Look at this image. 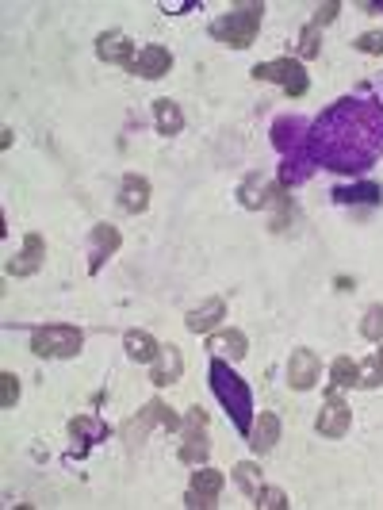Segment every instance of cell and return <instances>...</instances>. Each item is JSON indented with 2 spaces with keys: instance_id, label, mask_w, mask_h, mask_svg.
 <instances>
[{
  "instance_id": "d6986e66",
  "label": "cell",
  "mask_w": 383,
  "mask_h": 510,
  "mask_svg": "<svg viewBox=\"0 0 383 510\" xmlns=\"http://www.w3.org/2000/svg\"><path fill=\"white\" fill-rule=\"evenodd\" d=\"M123 350H126V357L138 361V364H154L157 353H161V342L150 331H126L123 334Z\"/></svg>"
},
{
  "instance_id": "cb8c5ba5",
  "label": "cell",
  "mask_w": 383,
  "mask_h": 510,
  "mask_svg": "<svg viewBox=\"0 0 383 510\" xmlns=\"http://www.w3.org/2000/svg\"><path fill=\"white\" fill-rule=\"evenodd\" d=\"M379 384H383V361H379V353H372V357H364V361H360V376H357V388L372 392V388H379Z\"/></svg>"
},
{
  "instance_id": "9a60e30c",
  "label": "cell",
  "mask_w": 383,
  "mask_h": 510,
  "mask_svg": "<svg viewBox=\"0 0 383 510\" xmlns=\"http://www.w3.org/2000/svg\"><path fill=\"white\" fill-rule=\"evenodd\" d=\"M246 437H249V449L257 453V457H265V453H272L277 442H280V418L272 411H261L257 418H253V426H249Z\"/></svg>"
},
{
  "instance_id": "7a4b0ae2",
  "label": "cell",
  "mask_w": 383,
  "mask_h": 510,
  "mask_svg": "<svg viewBox=\"0 0 383 510\" xmlns=\"http://www.w3.org/2000/svg\"><path fill=\"white\" fill-rule=\"evenodd\" d=\"M261 20H265V5L261 0H246V5H234L230 12L218 15V20L211 24V35L230 50H246V46H253V39H257Z\"/></svg>"
},
{
  "instance_id": "484cf974",
  "label": "cell",
  "mask_w": 383,
  "mask_h": 510,
  "mask_svg": "<svg viewBox=\"0 0 383 510\" xmlns=\"http://www.w3.org/2000/svg\"><path fill=\"white\" fill-rule=\"evenodd\" d=\"M234 480H238V487L246 491V495H257V487H261V468L253 464V461H242V464H234Z\"/></svg>"
},
{
  "instance_id": "44dd1931",
  "label": "cell",
  "mask_w": 383,
  "mask_h": 510,
  "mask_svg": "<svg viewBox=\"0 0 383 510\" xmlns=\"http://www.w3.org/2000/svg\"><path fill=\"white\" fill-rule=\"evenodd\" d=\"M154 123H157V135L173 138V135L185 131V112H180V104H176V100L161 97V100H154Z\"/></svg>"
},
{
  "instance_id": "1f68e13d",
  "label": "cell",
  "mask_w": 383,
  "mask_h": 510,
  "mask_svg": "<svg viewBox=\"0 0 383 510\" xmlns=\"http://www.w3.org/2000/svg\"><path fill=\"white\" fill-rule=\"evenodd\" d=\"M338 12H341V5H338V0H326V5H318L315 8V20H311V27H326V24H334L338 20Z\"/></svg>"
},
{
  "instance_id": "e0dca14e",
  "label": "cell",
  "mask_w": 383,
  "mask_h": 510,
  "mask_svg": "<svg viewBox=\"0 0 383 510\" xmlns=\"http://www.w3.org/2000/svg\"><path fill=\"white\" fill-rule=\"evenodd\" d=\"M207 350L215 353V357H223V361H230V364H238L246 353H249V338L242 334V331H211V338H207Z\"/></svg>"
},
{
  "instance_id": "7402d4cb",
  "label": "cell",
  "mask_w": 383,
  "mask_h": 510,
  "mask_svg": "<svg viewBox=\"0 0 383 510\" xmlns=\"http://www.w3.org/2000/svg\"><path fill=\"white\" fill-rule=\"evenodd\" d=\"M69 434H73V442H85V449H88V445L100 442V437L107 434V426L100 423L96 414H77V418L69 423Z\"/></svg>"
},
{
  "instance_id": "ffe728a7",
  "label": "cell",
  "mask_w": 383,
  "mask_h": 510,
  "mask_svg": "<svg viewBox=\"0 0 383 510\" xmlns=\"http://www.w3.org/2000/svg\"><path fill=\"white\" fill-rule=\"evenodd\" d=\"M277 192H280V185H265V177L261 173H253V177H246V185H242V208H249V211H261V208H268L272 199H277Z\"/></svg>"
},
{
  "instance_id": "d6a6232c",
  "label": "cell",
  "mask_w": 383,
  "mask_h": 510,
  "mask_svg": "<svg viewBox=\"0 0 383 510\" xmlns=\"http://www.w3.org/2000/svg\"><path fill=\"white\" fill-rule=\"evenodd\" d=\"M0 146H5V150L12 146V127H5V131H0Z\"/></svg>"
},
{
  "instance_id": "6da1fadb",
  "label": "cell",
  "mask_w": 383,
  "mask_h": 510,
  "mask_svg": "<svg viewBox=\"0 0 383 510\" xmlns=\"http://www.w3.org/2000/svg\"><path fill=\"white\" fill-rule=\"evenodd\" d=\"M211 388L218 395V403H223L234 414V426H238L242 434H249V426H253V395H249V384L230 369L223 357L211 361Z\"/></svg>"
},
{
  "instance_id": "d4e9b609",
  "label": "cell",
  "mask_w": 383,
  "mask_h": 510,
  "mask_svg": "<svg viewBox=\"0 0 383 510\" xmlns=\"http://www.w3.org/2000/svg\"><path fill=\"white\" fill-rule=\"evenodd\" d=\"M360 338L364 342H383V303H372L368 311H364V319H360Z\"/></svg>"
},
{
  "instance_id": "9c48e42d",
  "label": "cell",
  "mask_w": 383,
  "mask_h": 510,
  "mask_svg": "<svg viewBox=\"0 0 383 510\" xmlns=\"http://www.w3.org/2000/svg\"><path fill=\"white\" fill-rule=\"evenodd\" d=\"M223 472L218 468H199V472H192V484H188V495H185V506L188 510H211V506H218L215 499H218V491H223Z\"/></svg>"
},
{
  "instance_id": "836d02e7",
  "label": "cell",
  "mask_w": 383,
  "mask_h": 510,
  "mask_svg": "<svg viewBox=\"0 0 383 510\" xmlns=\"http://www.w3.org/2000/svg\"><path fill=\"white\" fill-rule=\"evenodd\" d=\"M376 353H379V361H383V342H379V350H376Z\"/></svg>"
},
{
  "instance_id": "603a6c76",
  "label": "cell",
  "mask_w": 383,
  "mask_h": 510,
  "mask_svg": "<svg viewBox=\"0 0 383 510\" xmlns=\"http://www.w3.org/2000/svg\"><path fill=\"white\" fill-rule=\"evenodd\" d=\"M330 376H334V388H357V376H360V364L353 357H338L330 364Z\"/></svg>"
},
{
  "instance_id": "4dcf8cb0",
  "label": "cell",
  "mask_w": 383,
  "mask_h": 510,
  "mask_svg": "<svg viewBox=\"0 0 383 510\" xmlns=\"http://www.w3.org/2000/svg\"><path fill=\"white\" fill-rule=\"evenodd\" d=\"M360 54H372V58H379L383 54V31H364L357 35V43H353Z\"/></svg>"
},
{
  "instance_id": "83f0119b",
  "label": "cell",
  "mask_w": 383,
  "mask_h": 510,
  "mask_svg": "<svg viewBox=\"0 0 383 510\" xmlns=\"http://www.w3.org/2000/svg\"><path fill=\"white\" fill-rule=\"evenodd\" d=\"M20 403V376L15 372H0V407L12 411Z\"/></svg>"
},
{
  "instance_id": "4316f807",
  "label": "cell",
  "mask_w": 383,
  "mask_h": 510,
  "mask_svg": "<svg viewBox=\"0 0 383 510\" xmlns=\"http://www.w3.org/2000/svg\"><path fill=\"white\" fill-rule=\"evenodd\" d=\"M253 499H257V503H253L257 510H287V506H291L280 487H265V484L257 487V495H253Z\"/></svg>"
},
{
  "instance_id": "52a82bcc",
  "label": "cell",
  "mask_w": 383,
  "mask_h": 510,
  "mask_svg": "<svg viewBox=\"0 0 383 510\" xmlns=\"http://www.w3.org/2000/svg\"><path fill=\"white\" fill-rule=\"evenodd\" d=\"M43 261H46V239L39 230H27L20 253L5 261V272H8V277H15V280H24V277H35V272L43 269Z\"/></svg>"
},
{
  "instance_id": "8fae6325",
  "label": "cell",
  "mask_w": 383,
  "mask_h": 510,
  "mask_svg": "<svg viewBox=\"0 0 383 510\" xmlns=\"http://www.w3.org/2000/svg\"><path fill=\"white\" fill-rule=\"evenodd\" d=\"M322 376V361L315 350H291L287 357V384L296 392H311Z\"/></svg>"
},
{
  "instance_id": "f1b7e54d",
  "label": "cell",
  "mask_w": 383,
  "mask_h": 510,
  "mask_svg": "<svg viewBox=\"0 0 383 510\" xmlns=\"http://www.w3.org/2000/svg\"><path fill=\"white\" fill-rule=\"evenodd\" d=\"M341 204H353V199H368V204H379V189L376 185H360V189H338L334 192Z\"/></svg>"
},
{
  "instance_id": "2e32d148",
  "label": "cell",
  "mask_w": 383,
  "mask_h": 510,
  "mask_svg": "<svg viewBox=\"0 0 383 510\" xmlns=\"http://www.w3.org/2000/svg\"><path fill=\"white\" fill-rule=\"evenodd\" d=\"M119 208L126 215H142L146 208H150V180H146L142 173H126L123 185H119Z\"/></svg>"
},
{
  "instance_id": "ac0fdd59",
  "label": "cell",
  "mask_w": 383,
  "mask_h": 510,
  "mask_svg": "<svg viewBox=\"0 0 383 510\" xmlns=\"http://www.w3.org/2000/svg\"><path fill=\"white\" fill-rule=\"evenodd\" d=\"M227 319V303L218 300V296H211L204 307H196V311H188V319H185V326L192 334H211L218 322Z\"/></svg>"
},
{
  "instance_id": "8992f818",
  "label": "cell",
  "mask_w": 383,
  "mask_h": 510,
  "mask_svg": "<svg viewBox=\"0 0 383 510\" xmlns=\"http://www.w3.org/2000/svg\"><path fill=\"white\" fill-rule=\"evenodd\" d=\"M207 453H211V442H207V411L204 407H192L185 414V426H180V464H192L199 468L207 461Z\"/></svg>"
},
{
  "instance_id": "30bf717a",
  "label": "cell",
  "mask_w": 383,
  "mask_h": 510,
  "mask_svg": "<svg viewBox=\"0 0 383 510\" xmlns=\"http://www.w3.org/2000/svg\"><path fill=\"white\" fill-rule=\"evenodd\" d=\"M119 246H123V234H119V227H112V223H96L93 230H88V272H96L104 269V261L112 258V253H119Z\"/></svg>"
},
{
  "instance_id": "ba28073f",
  "label": "cell",
  "mask_w": 383,
  "mask_h": 510,
  "mask_svg": "<svg viewBox=\"0 0 383 510\" xmlns=\"http://www.w3.org/2000/svg\"><path fill=\"white\" fill-rule=\"evenodd\" d=\"M349 423H353L349 403L341 399L338 388H330V392H326V403H322L318 418H315V430L322 437H345V434H349Z\"/></svg>"
},
{
  "instance_id": "5b68a950",
  "label": "cell",
  "mask_w": 383,
  "mask_h": 510,
  "mask_svg": "<svg viewBox=\"0 0 383 510\" xmlns=\"http://www.w3.org/2000/svg\"><path fill=\"white\" fill-rule=\"evenodd\" d=\"M154 426H166V430H180L185 426V418L180 414H173V407H166L161 399H150L142 411H138V418H131V423L123 426V442H126V449H135V445H142L146 442V434H150Z\"/></svg>"
},
{
  "instance_id": "3957f363",
  "label": "cell",
  "mask_w": 383,
  "mask_h": 510,
  "mask_svg": "<svg viewBox=\"0 0 383 510\" xmlns=\"http://www.w3.org/2000/svg\"><path fill=\"white\" fill-rule=\"evenodd\" d=\"M81 345H85L81 326H69V322H46L31 331V353L43 361H69L81 353Z\"/></svg>"
},
{
  "instance_id": "f546056e",
  "label": "cell",
  "mask_w": 383,
  "mask_h": 510,
  "mask_svg": "<svg viewBox=\"0 0 383 510\" xmlns=\"http://www.w3.org/2000/svg\"><path fill=\"white\" fill-rule=\"evenodd\" d=\"M318 27H311L307 24L303 31H299V58H318Z\"/></svg>"
},
{
  "instance_id": "277c9868",
  "label": "cell",
  "mask_w": 383,
  "mask_h": 510,
  "mask_svg": "<svg viewBox=\"0 0 383 510\" xmlns=\"http://www.w3.org/2000/svg\"><path fill=\"white\" fill-rule=\"evenodd\" d=\"M253 81L280 85L287 97H307V88H311V77H307V69H303L299 58H272V62L253 66Z\"/></svg>"
},
{
  "instance_id": "7c38bea8",
  "label": "cell",
  "mask_w": 383,
  "mask_h": 510,
  "mask_svg": "<svg viewBox=\"0 0 383 510\" xmlns=\"http://www.w3.org/2000/svg\"><path fill=\"white\" fill-rule=\"evenodd\" d=\"M169 69H173V54L166 46H157V43L142 46L135 54V62H131V73H135V77H146V81H161Z\"/></svg>"
},
{
  "instance_id": "5bb4252c",
  "label": "cell",
  "mask_w": 383,
  "mask_h": 510,
  "mask_svg": "<svg viewBox=\"0 0 383 510\" xmlns=\"http://www.w3.org/2000/svg\"><path fill=\"white\" fill-rule=\"evenodd\" d=\"M96 58L107 62V66H126V69H131V62H135V43L126 39L123 31H104L100 39H96Z\"/></svg>"
},
{
  "instance_id": "4fadbf2b",
  "label": "cell",
  "mask_w": 383,
  "mask_h": 510,
  "mask_svg": "<svg viewBox=\"0 0 383 510\" xmlns=\"http://www.w3.org/2000/svg\"><path fill=\"white\" fill-rule=\"evenodd\" d=\"M185 376V353H180V345H161V353H157V361L150 364V384L154 388H169V384H176V380Z\"/></svg>"
}]
</instances>
